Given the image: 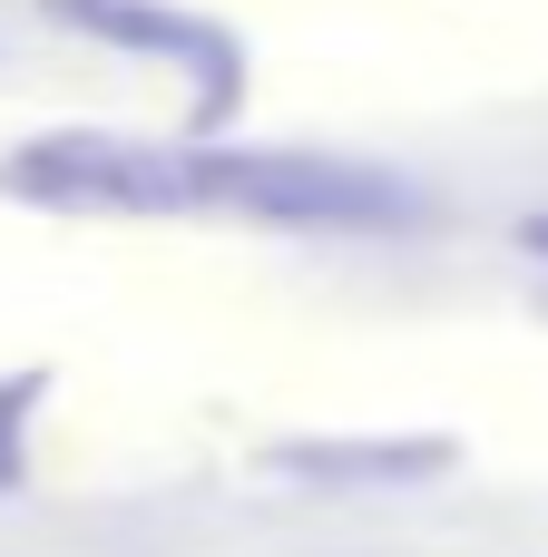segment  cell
Masks as SVG:
<instances>
[{
	"label": "cell",
	"instance_id": "cell-1",
	"mask_svg": "<svg viewBox=\"0 0 548 557\" xmlns=\"http://www.w3.org/2000/svg\"><path fill=\"white\" fill-rule=\"evenodd\" d=\"M186 176L206 206H245L265 225H392L412 206L402 176L353 166V157H314V147H235V157L206 147V157H186Z\"/></svg>",
	"mask_w": 548,
	"mask_h": 557
},
{
	"label": "cell",
	"instance_id": "cell-2",
	"mask_svg": "<svg viewBox=\"0 0 548 557\" xmlns=\"http://www.w3.org/2000/svg\"><path fill=\"white\" fill-rule=\"evenodd\" d=\"M10 196L39 206H118V215H157V206H196V176L167 166L157 147H118V137H39L0 166Z\"/></svg>",
	"mask_w": 548,
	"mask_h": 557
},
{
	"label": "cell",
	"instance_id": "cell-3",
	"mask_svg": "<svg viewBox=\"0 0 548 557\" xmlns=\"http://www.w3.org/2000/svg\"><path fill=\"white\" fill-rule=\"evenodd\" d=\"M49 20L88 29V39H118V49H147V59H176V69H206L216 88L235 78V39L186 20V10H147V0H39Z\"/></svg>",
	"mask_w": 548,
	"mask_h": 557
},
{
	"label": "cell",
	"instance_id": "cell-4",
	"mask_svg": "<svg viewBox=\"0 0 548 557\" xmlns=\"http://www.w3.org/2000/svg\"><path fill=\"white\" fill-rule=\"evenodd\" d=\"M529 245H539V255H548V215H539V225H529Z\"/></svg>",
	"mask_w": 548,
	"mask_h": 557
}]
</instances>
